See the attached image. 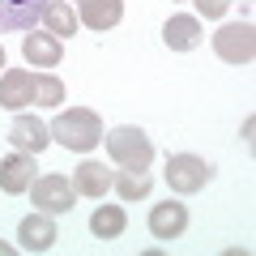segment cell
<instances>
[{"mask_svg":"<svg viewBox=\"0 0 256 256\" xmlns=\"http://www.w3.org/2000/svg\"><path fill=\"white\" fill-rule=\"evenodd\" d=\"M47 128H52V141H60L64 150H77V154H86V150H94V146L102 141V120L94 116L90 107H68V111H60Z\"/></svg>","mask_w":256,"mask_h":256,"instance_id":"cell-1","label":"cell"},{"mask_svg":"<svg viewBox=\"0 0 256 256\" xmlns=\"http://www.w3.org/2000/svg\"><path fill=\"white\" fill-rule=\"evenodd\" d=\"M102 141H107V154H111V162H116L120 171H150V162H154L150 137L141 128H132V124H120V128H111V132H102Z\"/></svg>","mask_w":256,"mask_h":256,"instance_id":"cell-2","label":"cell"},{"mask_svg":"<svg viewBox=\"0 0 256 256\" xmlns=\"http://www.w3.org/2000/svg\"><path fill=\"white\" fill-rule=\"evenodd\" d=\"M214 52L226 64H252L256 60V26L252 22H226L214 34Z\"/></svg>","mask_w":256,"mask_h":256,"instance_id":"cell-3","label":"cell"},{"mask_svg":"<svg viewBox=\"0 0 256 256\" xmlns=\"http://www.w3.org/2000/svg\"><path fill=\"white\" fill-rule=\"evenodd\" d=\"M210 180H214V166L205 162V158H196V154H171L166 158V184H171V192H180V196L201 192Z\"/></svg>","mask_w":256,"mask_h":256,"instance_id":"cell-4","label":"cell"},{"mask_svg":"<svg viewBox=\"0 0 256 256\" xmlns=\"http://www.w3.org/2000/svg\"><path fill=\"white\" fill-rule=\"evenodd\" d=\"M30 192H34V205L43 214H68L73 210V201H77V188H73V180H64V175H43V180H34L30 184Z\"/></svg>","mask_w":256,"mask_h":256,"instance_id":"cell-5","label":"cell"},{"mask_svg":"<svg viewBox=\"0 0 256 256\" xmlns=\"http://www.w3.org/2000/svg\"><path fill=\"white\" fill-rule=\"evenodd\" d=\"M47 0H0V34H22L43 22Z\"/></svg>","mask_w":256,"mask_h":256,"instance_id":"cell-6","label":"cell"},{"mask_svg":"<svg viewBox=\"0 0 256 256\" xmlns=\"http://www.w3.org/2000/svg\"><path fill=\"white\" fill-rule=\"evenodd\" d=\"M47 141H52V128H47L38 116H18L9 124V146L22 150V154H34L38 158L47 150Z\"/></svg>","mask_w":256,"mask_h":256,"instance_id":"cell-7","label":"cell"},{"mask_svg":"<svg viewBox=\"0 0 256 256\" xmlns=\"http://www.w3.org/2000/svg\"><path fill=\"white\" fill-rule=\"evenodd\" d=\"M34 73H26V68H9V73H0V107L9 111H26L30 102H34Z\"/></svg>","mask_w":256,"mask_h":256,"instance_id":"cell-8","label":"cell"},{"mask_svg":"<svg viewBox=\"0 0 256 256\" xmlns=\"http://www.w3.org/2000/svg\"><path fill=\"white\" fill-rule=\"evenodd\" d=\"M30 184H34V154H9L0 158V192H9V196H18V192H30Z\"/></svg>","mask_w":256,"mask_h":256,"instance_id":"cell-9","label":"cell"},{"mask_svg":"<svg viewBox=\"0 0 256 256\" xmlns=\"http://www.w3.org/2000/svg\"><path fill=\"white\" fill-rule=\"evenodd\" d=\"M201 38H205L201 18H192V13H175L162 26V43L171 47V52H192V47H201Z\"/></svg>","mask_w":256,"mask_h":256,"instance_id":"cell-10","label":"cell"},{"mask_svg":"<svg viewBox=\"0 0 256 256\" xmlns=\"http://www.w3.org/2000/svg\"><path fill=\"white\" fill-rule=\"evenodd\" d=\"M184 226H188V205L162 201V205L150 210V235H154V239H180Z\"/></svg>","mask_w":256,"mask_h":256,"instance_id":"cell-11","label":"cell"},{"mask_svg":"<svg viewBox=\"0 0 256 256\" xmlns=\"http://www.w3.org/2000/svg\"><path fill=\"white\" fill-rule=\"evenodd\" d=\"M18 239H22V248H26V252H47V248L56 244V222H52V214H26V218H22V226H18Z\"/></svg>","mask_w":256,"mask_h":256,"instance_id":"cell-12","label":"cell"},{"mask_svg":"<svg viewBox=\"0 0 256 256\" xmlns=\"http://www.w3.org/2000/svg\"><path fill=\"white\" fill-rule=\"evenodd\" d=\"M22 56H26V64H34V68H56L64 56V38L56 34H26L22 38Z\"/></svg>","mask_w":256,"mask_h":256,"instance_id":"cell-13","label":"cell"},{"mask_svg":"<svg viewBox=\"0 0 256 256\" xmlns=\"http://www.w3.org/2000/svg\"><path fill=\"white\" fill-rule=\"evenodd\" d=\"M77 4H82L77 22H86L90 30H111L124 18V0H77Z\"/></svg>","mask_w":256,"mask_h":256,"instance_id":"cell-14","label":"cell"},{"mask_svg":"<svg viewBox=\"0 0 256 256\" xmlns=\"http://www.w3.org/2000/svg\"><path fill=\"white\" fill-rule=\"evenodd\" d=\"M111 180H116V175H111L102 162H94V158H86V162L73 171V188H77V196H107Z\"/></svg>","mask_w":256,"mask_h":256,"instance_id":"cell-15","label":"cell"},{"mask_svg":"<svg viewBox=\"0 0 256 256\" xmlns=\"http://www.w3.org/2000/svg\"><path fill=\"white\" fill-rule=\"evenodd\" d=\"M43 26H47V34H56V38L77 34V13H73V4H68V0H47Z\"/></svg>","mask_w":256,"mask_h":256,"instance_id":"cell-16","label":"cell"},{"mask_svg":"<svg viewBox=\"0 0 256 256\" xmlns=\"http://www.w3.org/2000/svg\"><path fill=\"white\" fill-rule=\"evenodd\" d=\"M124 226H128V218H124L120 205H98L94 218H90V230L98 239H120V235H124Z\"/></svg>","mask_w":256,"mask_h":256,"instance_id":"cell-17","label":"cell"},{"mask_svg":"<svg viewBox=\"0 0 256 256\" xmlns=\"http://www.w3.org/2000/svg\"><path fill=\"white\" fill-rule=\"evenodd\" d=\"M150 171H120L116 180H111V188L120 192V201H141V196H150Z\"/></svg>","mask_w":256,"mask_h":256,"instance_id":"cell-18","label":"cell"},{"mask_svg":"<svg viewBox=\"0 0 256 256\" xmlns=\"http://www.w3.org/2000/svg\"><path fill=\"white\" fill-rule=\"evenodd\" d=\"M34 102H43V107H56V102H64V82L60 77H38L34 82Z\"/></svg>","mask_w":256,"mask_h":256,"instance_id":"cell-19","label":"cell"},{"mask_svg":"<svg viewBox=\"0 0 256 256\" xmlns=\"http://www.w3.org/2000/svg\"><path fill=\"white\" fill-rule=\"evenodd\" d=\"M192 4H196L201 18H222V13L230 9V0H192Z\"/></svg>","mask_w":256,"mask_h":256,"instance_id":"cell-20","label":"cell"},{"mask_svg":"<svg viewBox=\"0 0 256 256\" xmlns=\"http://www.w3.org/2000/svg\"><path fill=\"white\" fill-rule=\"evenodd\" d=\"M9 252H13V248H9V244H0V256H9Z\"/></svg>","mask_w":256,"mask_h":256,"instance_id":"cell-21","label":"cell"},{"mask_svg":"<svg viewBox=\"0 0 256 256\" xmlns=\"http://www.w3.org/2000/svg\"><path fill=\"white\" fill-rule=\"evenodd\" d=\"M0 68H4V47H0Z\"/></svg>","mask_w":256,"mask_h":256,"instance_id":"cell-22","label":"cell"}]
</instances>
